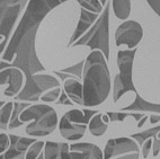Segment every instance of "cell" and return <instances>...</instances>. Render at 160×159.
Segmentation results:
<instances>
[{
    "mask_svg": "<svg viewBox=\"0 0 160 159\" xmlns=\"http://www.w3.org/2000/svg\"><path fill=\"white\" fill-rule=\"evenodd\" d=\"M37 29L38 27L31 29L20 40L18 45L15 49V58L12 63H7L2 60L0 63L1 70L7 68H18L25 74V87L18 94V96H16V100L22 102H37L42 94L34 81L35 74L45 70L43 64L37 58L36 50H35V38H36Z\"/></svg>",
    "mask_w": 160,
    "mask_h": 159,
    "instance_id": "obj_1",
    "label": "cell"
},
{
    "mask_svg": "<svg viewBox=\"0 0 160 159\" xmlns=\"http://www.w3.org/2000/svg\"><path fill=\"white\" fill-rule=\"evenodd\" d=\"M83 105H99L111 91V77L102 51H92L87 57L83 68Z\"/></svg>",
    "mask_w": 160,
    "mask_h": 159,
    "instance_id": "obj_2",
    "label": "cell"
},
{
    "mask_svg": "<svg viewBox=\"0 0 160 159\" xmlns=\"http://www.w3.org/2000/svg\"><path fill=\"white\" fill-rule=\"evenodd\" d=\"M66 1L68 0H29L23 18L20 19L17 28L12 35V38L9 41L5 52L1 54V60L6 62H12L15 58V49L18 45L19 41L25 36L26 33L35 27H38L46 15Z\"/></svg>",
    "mask_w": 160,
    "mask_h": 159,
    "instance_id": "obj_3",
    "label": "cell"
},
{
    "mask_svg": "<svg viewBox=\"0 0 160 159\" xmlns=\"http://www.w3.org/2000/svg\"><path fill=\"white\" fill-rule=\"evenodd\" d=\"M20 120L34 122L27 125L26 133L32 136H45L51 134L58 125V116L54 108L49 105H31L20 114Z\"/></svg>",
    "mask_w": 160,
    "mask_h": 159,
    "instance_id": "obj_4",
    "label": "cell"
},
{
    "mask_svg": "<svg viewBox=\"0 0 160 159\" xmlns=\"http://www.w3.org/2000/svg\"><path fill=\"white\" fill-rule=\"evenodd\" d=\"M87 45L95 50H100L106 60L109 58V3H106L105 9L102 13L97 22L92 28L82 35L72 46Z\"/></svg>",
    "mask_w": 160,
    "mask_h": 159,
    "instance_id": "obj_5",
    "label": "cell"
},
{
    "mask_svg": "<svg viewBox=\"0 0 160 159\" xmlns=\"http://www.w3.org/2000/svg\"><path fill=\"white\" fill-rule=\"evenodd\" d=\"M137 50H126L118 51L117 53V67L120 74L114 79V89H113V100L116 103L128 91H133L138 94L133 81H132V69L133 61Z\"/></svg>",
    "mask_w": 160,
    "mask_h": 159,
    "instance_id": "obj_6",
    "label": "cell"
},
{
    "mask_svg": "<svg viewBox=\"0 0 160 159\" xmlns=\"http://www.w3.org/2000/svg\"><path fill=\"white\" fill-rule=\"evenodd\" d=\"M104 159H139V145L132 138L109 139L104 149Z\"/></svg>",
    "mask_w": 160,
    "mask_h": 159,
    "instance_id": "obj_7",
    "label": "cell"
},
{
    "mask_svg": "<svg viewBox=\"0 0 160 159\" xmlns=\"http://www.w3.org/2000/svg\"><path fill=\"white\" fill-rule=\"evenodd\" d=\"M27 1L17 3V5H6L1 6V16H0V33H1V44H0V52L1 54L5 52V45L10 41V34H12L14 25L17 20L18 16L20 15L23 7Z\"/></svg>",
    "mask_w": 160,
    "mask_h": 159,
    "instance_id": "obj_8",
    "label": "cell"
},
{
    "mask_svg": "<svg viewBox=\"0 0 160 159\" xmlns=\"http://www.w3.org/2000/svg\"><path fill=\"white\" fill-rule=\"evenodd\" d=\"M143 37V28L135 20H126L117 27L115 32V43L117 46L128 45L130 50H134Z\"/></svg>",
    "mask_w": 160,
    "mask_h": 159,
    "instance_id": "obj_9",
    "label": "cell"
},
{
    "mask_svg": "<svg viewBox=\"0 0 160 159\" xmlns=\"http://www.w3.org/2000/svg\"><path fill=\"white\" fill-rule=\"evenodd\" d=\"M25 74L18 68H7L0 72V85L5 84L8 87L5 90V96H15L20 93L22 86L24 83Z\"/></svg>",
    "mask_w": 160,
    "mask_h": 159,
    "instance_id": "obj_10",
    "label": "cell"
},
{
    "mask_svg": "<svg viewBox=\"0 0 160 159\" xmlns=\"http://www.w3.org/2000/svg\"><path fill=\"white\" fill-rule=\"evenodd\" d=\"M9 138H10V146L8 150L1 155L0 159H24L25 153H27L29 147L34 142H36V140L32 138H24L14 134H9Z\"/></svg>",
    "mask_w": 160,
    "mask_h": 159,
    "instance_id": "obj_11",
    "label": "cell"
},
{
    "mask_svg": "<svg viewBox=\"0 0 160 159\" xmlns=\"http://www.w3.org/2000/svg\"><path fill=\"white\" fill-rule=\"evenodd\" d=\"M69 159H104V155L98 146L80 142L70 145Z\"/></svg>",
    "mask_w": 160,
    "mask_h": 159,
    "instance_id": "obj_12",
    "label": "cell"
},
{
    "mask_svg": "<svg viewBox=\"0 0 160 159\" xmlns=\"http://www.w3.org/2000/svg\"><path fill=\"white\" fill-rule=\"evenodd\" d=\"M59 129H60L61 136L66 138L67 140H79L81 139L87 130L86 124H77V123L71 122L66 115H63L59 123Z\"/></svg>",
    "mask_w": 160,
    "mask_h": 159,
    "instance_id": "obj_13",
    "label": "cell"
},
{
    "mask_svg": "<svg viewBox=\"0 0 160 159\" xmlns=\"http://www.w3.org/2000/svg\"><path fill=\"white\" fill-rule=\"evenodd\" d=\"M97 19H98V14L89 12V10H87L85 8H81V15H80L79 23H78L77 27H76L73 34H72L71 38H70V42L68 43V48L73 45L74 42H77L80 37H81V35L86 31H88L92 24L97 22Z\"/></svg>",
    "mask_w": 160,
    "mask_h": 159,
    "instance_id": "obj_14",
    "label": "cell"
},
{
    "mask_svg": "<svg viewBox=\"0 0 160 159\" xmlns=\"http://www.w3.org/2000/svg\"><path fill=\"white\" fill-rule=\"evenodd\" d=\"M69 149L68 143L48 141L44 147V159H69Z\"/></svg>",
    "mask_w": 160,
    "mask_h": 159,
    "instance_id": "obj_15",
    "label": "cell"
},
{
    "mask_svg": "<svg viewBox=\"0 0 160 159\" xmlns=\"http://www.w3.org/2000/svg\"><path fill=\"white\" fill-rule=\"evenodd\" d=\"M160 132V125L156 126V128L148 129L146 131H142V132H139V133H135L131 136L132 139H134L135 141L139 143V145L142 147L143 143L149 139H153V145H152V155L153 157H157L160 152V139L157 138V134H159Z\"/></svg>",
    "mask_w": 160,
    "mask_h": 159,
    "instance_id": "obj_16",
    "label": "cell"
},
{
    "mask_svg": "<svg viewBox=\"0 0 160 159\" xmlns=\"http://www.w3.org/2000/svg\"><path fill=\"white\" fill-rule=\"evenodd\" d=\"M64 91L73 103L83 105V86L76 78L64 81Z\"/></svg>",
    "mask_w": 160,
    "mask_h": 159,
    "instance_id": "obj_17",
    "label": "cell"
},
{
    "mask_svg": "<svg viewBox=\"0 0 160 159\" xmlns=\"http://www.w3.org/2000/svg\"><path fill=\"white\" fill-rule=\"evenodd\" d=\"M153 112L160 113V104L147 102L139 94L135 95V100L130 106H126L122 110V112Z\"/></svg>",
    "mask_w": 160,
    "mask_h": 159,
    "instance_id": "obj_18",
    "label": "cell"
},
{
    "mask_svg": "<svg viewBox=\"0 0 160 159\" xmlns=\"http://www.w3.org/2000/svg\"><path fill=\"white\" fill-rule=\"evenodd\" d=\"M98 111H92V110H83V111H80V110H71V111L67 112L64 115L68 117L71 122L77 123V124H88L90 122V120L98 114Z\"/></svg>",
    "mask_w": 160,
    "mask_h": 159,
    "instance_id": "obj_19",
    "label": "cell"
},
{
    "mask_svg": "<svg viewBox=\"0 0 160 159\" xmlns=\"http://www.w3.org/2000/svg\"><path fill=\"white\" fill-rule=\"evenodd\" d=\"M34 81L41 93H44L45 90H49V89L54 88V87L55 88L60 87L59 80L51 74H35Z\"/></svg>",
    "mask_w": 160,
    "mask_h": 159,
    "instance_id": "obj_20",
    "label": "cell"
},
{
    "mask_svg": "<svg viewBox=\"0 0 160 159\" xmlns=\"http://www.w3.org/2000/svg\"><path fill=\"white\" fill-rule=\"evenodd\" d=\"M29 106L31 105H29L28 103H25V102L14 103V111H12V119H10V122H9L8 125V128L10 130L19 128V126H22L24 124V122L20 120V114L23 113L27 107H29Z\"/></svg>",
    "mask_w": 160,
    "mask_h": 159,
    "instance_id": "obj_21",
    "label": "cell"
},
{
    "mask_svg": "<svg viewBox=\"0 0 160 159\" xmlns=\"http://www.w3.org/2000/svg\"><path fill=\"white\" fill-rule=\"evenodd\" d=\"M108 128V123H105L103 121V115L102 114H96L89 122V131L92 132V136H103Z\"/></svg>",
    "mask_w": 160,
    "mask_h": 159,
    "instance_id": "obj_22",
    "label": "cell"
},
{
    "mask_svg": "<svg viewBox=\"0 0 160 159\" xmlns=\"http://www.w3.org/2000/svg\"><path fill=\"white\" fill-rule=\"evenodd\" d=\"M113 10L120 19H126L131 13V1L130 0H113Z\"/></svg>",
    "mask_w": 160,
    "mask_h": 159,
    "instance_id": "obj_23",
    "label": "cell"
},
{
    "mask_svg": "<svg viewBox=\"0 0 160 159\" xmlns=\"http://www.w3.org/2000/svg\"><path fill=\"white\" fill-rule=\"evenodd\" d=\"M12 111H14V103L12 102L1 106V110H0V128L2 131L7 130V128H8L10 119H12Z\"/></svg>",
    "mask_w": 160,
    "mask_h": 159,
    "instance_id": "obj_24",
    "label": "cell"
},
{
    "mask_svg": "<svg viewBox=\"0 0 160 159\" xmlns=\"http://www.w3.org/2000/svg\"><path fill=\"white\" fill-rule=\"evenodd\" d=\"M107 115H108L109 120L112 122H121V121H124L126 117H133V119L139 122L142 117H144L146 115L139 113H131V112H107Z\"/></svg>",
    "mask_w": 160,
    "mask_h": 159,
    "instance_id": "obj_25",
    "label": "cell"
},
{
    "mask_svg": "<svg viewBox=\"0 0 160 159\" xmlns=\"http://www.w3.org/2000/svg\"><path fill=\"white\" fill-rule=\"evenodd\" d=\"M76 1L80 3L81 8H85L95 14H100L103 10V5L100 3L99 0H76Z\"/></svg>",
    "mask_w": 160,
    "mask_h": 159,
    "instance_id": "obj_26",
    "label": "cell"
},
{
    "mask_svg": "<svg viewBox=\"0 0 160 159\" xmlns=\"http://www.w3.org/2000/svg\"><path fill=\"white\" fill-rule=\"evenodd\" d=\"M85 61L86 60H82V61H80L78 62L77 64H73L71 67H69V68H66V69H62V72H66V74H71L73 77H77L78 79H81L83 77V68H85Z\"/></svg>",
    "mask_w": 160,
    "mask_h": 159,
    "instance_id": "obj_27",
    "label": "cell"
},
{
    "mask_svg": "<svg viewBox=\"0 0 160 159\" xmlns=\"http://www.w3.org/2000/svg\"><path fill=\"white\" fill-rule=\"evenodd\" d=\"M45 147V142L43 141H36L29 147L28 151L26 153L25 159H37L38 156L42 153V149Z\"/></svg>",
    "mask_w": 160,
    "mask_h": 159,
    "instance_id": "obj_28",
    "label": "cell"
},
{
    "mask_svg": "<svg viewBox=\"0 0 160 159\" xmlns=\"http://www.w3.org/2000/svg\"><path fill=\"white\" fill-rule=\"evenodd\" d=\"M60 96H61V89L60 87H57V88L45 93L43 96H41V100L44 103H52L54 102V100H57L58 98H60Z\"/></svg>",
    "mask_w": 160,
    "mask_h": 159,
    "instance_id": "obj_29",
    "label": "cell"
},
{
    "mask_svg": "<svg viewBox=\"0 0 160 159\" xmlns=\"http://www.w3.org/2000/svg\"><path fill=\"white\" fill-rule=\"evenodd\" d=\"M9 146H10V138H9V136L2 132L0 134V152H1V155L8 150Z\"/></svg>",
    "mask_w": 160,
    "mask_h": 159,
    "instance_id": "obj_30",
    "label": "cell"
},
{
    "mask_svg": "<svg viewBox=\"0 0 160 159\" xmlns=\"http://www.w3.org/2000/svg\"><path fill=\"white\" fill-rule=\"evenodd\" d=\"M147 3L151 7L152 10L160 17V0H147Z\"/></svg>",
    "mask_w": 160,
    "mask_h": 159,
    "instance_id": "obj_31",
    "label": "cell"
},
{
    "mask_svg": "<svg viewBox=\"0 0 160 159\" xmlns=\"http://www.w3.org/2000/svg\"><path fill=\"white\" fill-rule=\"evenodd\" d=\"M152 145H153V141H150V139L147 140L142 146V155H143V158H147L149 156V151L150 149L152 148Z\"/></svg>",
    "mask_w": 160,
    "mask_h": 159,
    "instance_id": "obj_32",
    "label": "cell"
},
{
    "mask_svg": "<svg viewBox=\"0 0 160 159\" xmlns=\"http://www.w3.org/2000/svg\"><path fill=\"white\" fill-rule=\"evenodd\" d=\"M72 100L69 98V96L66 94V91H63V93H61V96L60 98H59V104L60 105H72Z\"/></svg>",
    "mask_w": 160,
    "mask_h": 159,
    "instance_id": "obj_33",
    "label": "cell"
},
{
    "mask_svg": "<svg viewBox=\"0 0 160 159\" xmlns=\"http://www.w3.org/2000/svg\"><path fill=\"white\" fill-rule=\"evenodd\" d=\"M1 1V6H10V5H17V3H23V1H27V0H0Z\"/></svg>",
    "mask_w": 160,
    "mask_h": 159,
    "instance_id": "obj_34",
    "label": "cell"
},
{
    "mask_svg": "<svg viewBox=\"0 0 160 159\" xmlns=\"http://www.w3.org/2000/svg\"><path fill=\"white\" fill-rule=\"evenodd\" d=\"M159 121H160V115H151V116H150V122H151L152 124L158 123Z\"/></svg>",
    "mask_w": 160,
    "mask_h": 159,
    "instance_id": "obj_35",
    "label": "cell"
},
{
    "mask_svg": "<svg viewBox=\"0 0 160 159\" xmlns=\"http://www.w3.org/2000/svg\"><path fill=\"white\" fill-rule=\"evenodd\" d=\"M147 119H148V116H144V117H142V119L140 120V121H139V122H138V128H141V126H142L143 124H144V122H146L147 121Z\"/></svg>",
    "mask_w": 160,
    "mask_h": 159,
    "instance_id": "obj_36",
    "label": "cell"
},
{
    "mask_svg": "<svg viewBox=\"0 0 160 159\" xmlns=\"http://www.w3.org/2000/svg\"><path fill=\"white\" fill-rule=\"evenodd\" d=\"M103 121L105 123H108L109 121H111V120H109V117H108V115H107V114H106V115H104L103 116Z\"/></svg>",
    "mask_w": 160,
    "mask_h": 159,
    "instance_id": "obj_37",
    "label": "cell"
},
{
    "mask_svg": "<svg viewBox=\"0 0 160 159\" xmlns=\"http://www.w3.org/2000/svg\"><path fill=\"white\" fill-rule=\"evenodd\" d=\"M99 1H100V3H102L103 6H106V1H107V0H99Z\"/></svg>",
    "mask_w": 160,
    "mask_h": 159,
    "instance_id": "obj_38",
    "label": "cell"
},
{
    "mask_svg": "<svg viewBox=\"0 0 160 159\" xmlns=\"http://www.w3.org/2000/svg\"><path fill=\"white\" fill-rule=\"evenodd\" d=\"M37 159H44V155H42V153H41L40 156H38V158Z\"/></svg>",
    "mask_w": 160,
    "mask_h": 159,
    "instance_id": "obj_39",
    "label": "cell"
},
{
    "mask_svg": "<svg viewBox=\"0 0 160 159\" xmlns=\"http://www.w3.org/2000/svg\"><path fill=\"white\" fill-rule=\"evenodd\" d=\"M158 136H159V139H160V132H159V134H158Z\"/></svg>",
    "mask_w": 160,
    "mask_h": 159,
    "instance_id": "obj_40",
    "label": "cell"
}]
</instances>
